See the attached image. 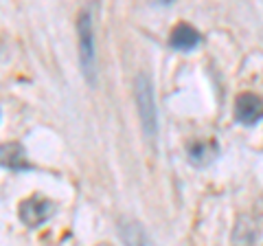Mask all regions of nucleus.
Here are the masks:
<instances>
[{"label": "nucleus", "mask_w": 263, "mask_h": 246, "mask_svg": "<svg viewBox=\"0 0 263 246\" xmlns=\"http://www.w3.org/2000/svg\"><path fill=\"white\" fill-rule=\"evenodd\" d=\"M186 154L195 167H206L217 159L219 147L215 141H195L186 147Z\"/></svg>", "instance_id": "obj_7"}, {"label": "nucleus", "mask_w": 263, "mask_h": 246, "mask_svg": "<svg viewBox=\"0 0 263 246\" xmlns=\"http://www.w3.org/2000/svg\"><path fill=\"white\" fill-rule=\"evenodd\" d=\"M235 119L243 126H254L263 119V101L257 95L243 93L235 101Z\"/></svg>", "instance_id": "obj_4"}, {"label": "nucleus", "mask_w": 263, "mask_h": 246, "mask_svg": "<svg viewBox=\"0 0 263 246\" xmlns=\"http://www.w3.org/2000/svg\"><path fill=\"white\" fill-rule=\"evenodd\" d=\"M136 103H138V112H141V121L145 128L147 136H156V130H158V119H156V103H154V88H152V79L141 73L136 77Z\"/></svg>", "instance_id": "obj_2"}, {"label": "nucleus", "mask_w": 263, "mask_h": 246, "mask_svg": "<svg viewBox=\"0 0 263 246\" xmlns=\"http://www.w3.org/2000/svg\"><path fill=\"white\" fill-rule=\"evenodd\" d=\"M77 36H79V62L84 68V75L90 84H95L97 75V51H95V31L90 11L84 9L77 18Z\"/></svg>", "instance_id": "obj_1"}, {"label": "nucleus", "mask_w": 263, "mask_h": 246, "mask_svg": "<svg viewBox=\"0 0 263 246\" xmlns=\"http://www.w3.org/2000/svg\"><path fill=\"white\" fill-rule=\"evenodd\" d=\"M53 213V202L42 198V196H31V198L20 202V220L27 226H40L44 224Z\"/></svg>", "instance_id": "obj_3"}, {"label": "nucleus", "mask_w": 263, "mask_h": 246, "mask_svg": "<svg viewBox=\"0 0 263 246\" xmlns=\"http://www.w3.org/2000/svg\"><path fill=\"white\" fill-rule=\"evenodd\" d=\"M0 167L13 169V171L29 169L27 150L22 147V143L9 141V143H3V145H0Z\"/></svg>", "instance_id": "obj_5"}, {"label": "nucleus", "mask_w": 263, "mask_h": 246, "mask_svg": "<svg viewBox=\"0 0 263 246\" xmlns=\"http://www.w3.org/2000/svg\"><path fill=\"white\" fill-rule=\"evenodd\" d=\"M202 42V33L197 29H193L191 24H178L169 36V44L178 48V51H193V48Z\"/></svg>", "instance_id": "obj_6"}, {"label": "nucleus", "mask_w": 263, "mask_h": 246, "mask_svg": "<svg viewBox=\"0 0 263 246\" xmlns=\"http://www.w3.org/2000/svg\"><path fill=\"white\" fill-rule=\"evenodd\" d=\"M121 237L125 246H154L149 235L145 233V229L134 220H127V222L121 224Z\"/></svg>", "instance_id": "obj_8"}, {"label": "nucleus", "mask_w": 263, "mask_h": 246, "mask_svg": "<svg viewBox=\"0 0 263 246\" xmlns=\"http://www.w3.org/2000/svg\"><path fill=\"white\" fill-rule=\"evenodd\" d=\"M254 242H257V226L248 218H241L235 226L233 246H254Z\"/></svg>", "instance_id": "obj_9"}]
</instances>
